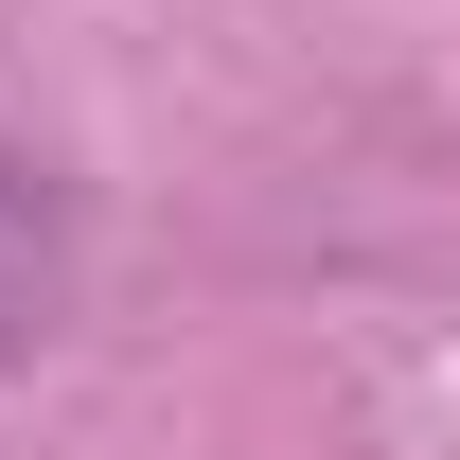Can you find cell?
I'll return each mask as SVG.
<instances>
[{"label":"cell","mask_w":460,"mask_h":460,"mask_svg":"<svg viewBox=\"0 0 460 460\" xmlns=\"http://www.w3.org/2000/svg\"><path fill=\"white\" fill-rule=\"evenodd\" d=\"M54 337V195H36V160H0V372Z\"/></svg>","instance_id":"cell-1"}]
</instances>
